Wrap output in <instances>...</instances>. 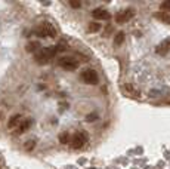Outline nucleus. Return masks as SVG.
I'll return each instance as SVG.
<instances>
[{
	"label": "nucleus",
	"mask_w": 170,
	"mask_h": 169,
	"mask_svg": "<svg viewBox=\"0 0 170 169\" xmlns=\"http://www.w3.org/2000/svg\"><path fill=\"white\" fill-rule=\"evenodd\" d=\"M70 5H71L74 9H77V8H80V6H81V3H80V2H71Z\"/></svg>",
	"instance_id": "17"
},
{
	"label": "nucleus",
	"mask_w": 170,
	"mask_h": 169,
	"mask_svg": "<svg viewBox=\"0 0 170 169\" xmlns=\"http://www.w3.org/2000/svg\"><path fill=\"white\" fill-rule=\"evenodd\" d=\"M34 145H36V142H34V141H28V142L25 144V148H27V150H33Z\"/></svg>",
	"instance_id": "15"
},
{
	"label": "nucleus",
	"mask_w": 170,
	"mask_h": 169,
	"mask_svg": "<svg viewBox=\"0 0 170 169\" xmlns=\"http://www.w3.org/2000/svg\"><path fill=\"white\" fill-rule=\"evenodd\" d=\"M58 64L65 70H74L78 67V61L76 58H71V57H65V58H61L58 61Z\"/></svg>",
	"instance_id": "2"
},
{
	"label": "nucleus",
	"mask_w": 170,
	"mask_h": 169,
	"mask_svg": "<svg viewBox=\"0 0 170 169\" xmlns=\"http://www.w3.org/2000/svg\"><path fill=\"white\" fill-rule=\"evenodd\" d=\"M21 120H22V117H21V114H15V116H12V117H10V120H9L8 126H9L10 129H12V128H15V126H19Z\"/></svg>",
	"instance_id": "7"
},
{
	"label": "nucleus",
	"mask_w": 170,
	"mask_h": 169,
	"mask_svg": "<svg viewBox=\"0 0 170 169\" xmlns=\"http://www.w3.org/2000/svg\"><path fill=\"white\" fill-rule=\"evenodd\" d=\"M37 34L42 36V37H46V36H49V37H55V36H56V30H55L53 25H50V24L44 22V24H42V25L37 28Z\"/></svg>",
	"instance_id": "1"
},
{
	"label": "nucleus",
	"mask_w": 170,
	"mask_h": 169,
	"mask_svg": "<svg viewBox=\"0 0 170 169\" xmlns=\"http://www.w3.org/2000/svg\"><path fill=\"white\" fill-rule=\"evenodd\" d=\"M93 16L96 20H110V12L102 8H96L93 10Z\"/></svg>",
	"instance_id": "5"
},
{
	"label": "nucleus",
	"mask_w": 170,
	"mask_h": 169,
	"mask_svg": "<svg viewBox=\"0 0 170 169\" xmlns=\"http://www.w3.org/2000/svg\"><path fill=\"white\" fill-rule=\"evenodd\" d=\"M86 120H87V122H93V120H96V114H89V116L86 117Z\"/></svg>",
	"instance_id": "16"
},
{
	"label": "nucleus",
	"mask_w": 170,
	"mask_h": 169,
	"mask_svg": "<svg viewBox=\"0 0 170 169\" xmlns=\"http://www.w3.org/2000/svg\"><path fill=\"white\" fill-rule=\"evenodd\" d=\"M124 89L127 91V92H130L132 95H139V91L138 89H135L132 85H124Z\"/></svg>",
	"instance_id": "11"
},
{
	"label": "nucleus",
	"mask_w": 170,
	"mask_h": 169,
	"mask_svg": "<svg viewBox=\"0 0 170 169\" xmlns=\"http://www.w3.org/2000/svg\"><path fill=\"white\" fill-rule=\"evenodd\" d=\"M123 42H124V33H121V31H120V33H118V34L115 36V39H114V43H115L117 46H120Z\"/></svg>",
	"instance_id": "10"
},
{
	"label": "nucleus",
	"mask_w": 170,
	"mask_h": 169,
	"mask_svg": "<svg viewBox=\"0 0 170 169\" xmlns=\"http://www.w3.org/2000/svg\"><path fill=\"white\" fill-rule=\"evenodd\" d=\"M132 16H133V10H124V12H121V13H118L117 16H115V21L117 22H126V21H129L130 18H132Z\"/></svg>",
	"instance_id": "6"
},
{
	"label": "nucleus",
	"mask_w": 170,
	"mask_h": 169,
	"mask_svg": "<svg viewBox=\"0 0 170 169\" xmlns=\"http://www.w3.org/2000/svg\"><path fill=\"white\" fill-rule=\"evenodd\" d=\"M86 141H87V135L84 133V132H78V133H76L74 135V138L71 140V147L73 148H81L84 144H86Z\"/></svg>",
	"instance_id": "3"
},
{
	"label": "nucleus",
	"mask_w": 170,
	"mask_h": 169,
	"mask_svg": "<svg viewBox=\"0 0 170 169\" xmlns=\"http://www.w3.org/2000/svg\"><path fill=\"white\" fill-rule=\"evenodd\" d=\"M30 125H31V120H25V122H22V123L18 126V133H22V132H25V131L30 128Z\"/></svg>",
	"instance_id": "9"
},
{
	"label": "nucleus",
	"mask_w": 170,
	"mask_h": 169,
	"mask_svg": "<svg viewBox=\"0 0 170 169\" xmlns=\"http://www.w3.org/2000/svg\"><path fill=\"white\" fill-rule=\"evenodd\" d=\"M81 79L83 82H86V83H90V85H96L98 83V74L95 70H84L81 73Z\"/></svg>",
	"instance_id": "4"
},
{
	"label": "nucleus",
	"mask_w": 170,
	"mask_h": 169,
	"mask_svg": "<svg viewBox=\"0 0 170 169\" xmlns=\"http://www.w3.org/2000/svg\"><path fill=\"white\" fill-rule=\"evenodd\" d=\"M155 16H157V18H158V20L164 21L166 24H170V15H169L167 12H158V13H157Z\"/></svg>",
	"instance_id": "8"
},
{
	"label": "nucleus",
	"mask_w": 170,
	"mask_h": 169,
	"mask_svg": "<svg viewBox=\"0 0 170 169\" xmlns=\"http://www.w3.org/2000/svg\"><path fill=\"white\" fill-rule=\"evenodd\" d=\"M163 8H170V2H167V3H163Z\"/></svg>",
	"instance_id": "18"
},
{
	"label": "nucleus",
	"mask_w": 170,
	"mask_h": 169,
	"mask_svg": "<svg viewBox=\"0 0 170 169\" xmlns=\"http://www.w3.org/2000/svg\"><path fill=\"white\" fill-rule=\"evenodd\" d=\"M99 28H101V25H99V24H96V22H93V24H90V25H89V30H90V31H98Z\"/></svg>",
	"instance_id": "14"
},
{
	"label": "nucleus",
	"mask_w": 170,
	"mask_h": 169,
	"mask_svg": "<svg viewBox=\"0 0 170 169\" xmlns=\"http://www.w3.org/2000/svg\"><path fill=\"white\" fill-rule=\"evenodd\" d=\"M59 141H61L62 144H67V142H70V135H68L67 132L61 133V135H59Z\"/></svg>",
	"instance_id": "12"
},
{
	"label": "nucleus",
	"mask_w": 170,
	"mask_h": 169,
	"mask_svg": "<svg viewBox=\"0 0 170 169\" xmlns=\"http://www.w3.org/2000/svg\"><path fill=\"white\" fill-rule=\"evenodd\" d=\"M37 46H40L39 43H36V42H34V43H30L28 45V47H27V50H30V52H31V50H36L37 49Z\"/></svg>",
	"instance_id": "13"
}]
</instances>
